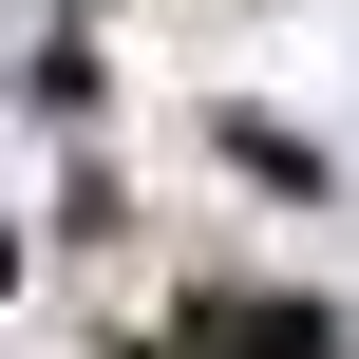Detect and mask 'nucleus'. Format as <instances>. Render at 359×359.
I'll return each mask as SVG.
<instances>
[{"instance_id":"f257e3e1","label":"nucleus","mask_w":359,"mask_h":359,"mask_svg":"<svg viewBox=\"0 0 359 359\" xmlns=\"http://www.w3.org/2000/svg\"><path fill=\"white\" fill-rule=\"evenodd\" d=\"M170 359H341V322H322V303L227 284V303H189V322H170Z\"/></svg>"}]
</instances>
